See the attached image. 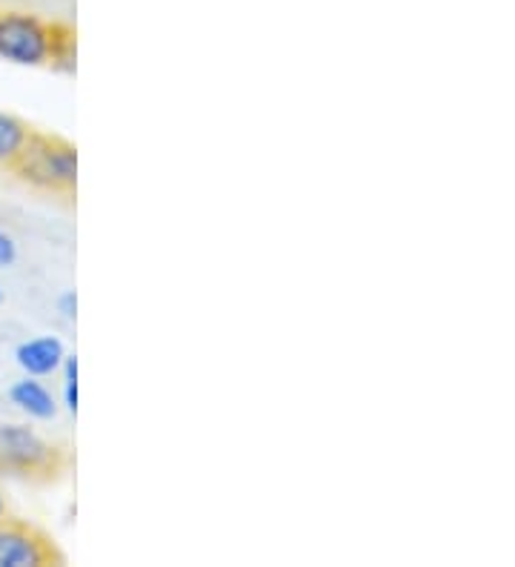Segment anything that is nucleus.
<instances>
[{
	"instance_id": "nucleus-1",
	"label": "nucleus",
	"mask_w": 515,
	"mask_h": 567,
	"mask_svg": "<svg viewBox=\"0 0 515 567\" xmlns=\"http://www.w3.org/2000/svg\"><path fill=\"white\" fill-rule=\"evenodd\" d=\"M75 32L23 9H0V61L29 70L75 72Z\"/></svg>"
},
{
	"instance_id": "nucleus-2",
	"label": "nucleus",
	"mask_w": 515,
	"mask_h": 567,
	"mask_svg": "<svg viewBox=\"0 0 515 567\" xmlns=\"http://www.w3.org/2000/svg\"><path fill=\"white\" fill-rule=\"evenodd\" d=\"M12 173L43 193L72 195L78 189V146L58 135L32 132Z\"/></svg>"
},
{
	"instance_id": "nucleus-3",
	"label": "nucleus",
	"mask_w": 515,
	"mask_h": 567,
	"mask_svg": "<svg viewBox=\"0 0 515 567\" xmlns=\"http://www.w3.org/2000/svg\"><path fill=\"white\" fill-rule=\"evenodd\" d=\"M0 464L29 478H52L61 471V450L38 433L32 424H0Z\"/></svg>"
},
{
	"instance_id": "nucleus-4",
	"label": "nucleus",
	"mask_w": 515,
	"mask_h": 567,
	"mask_svg": "<svg viewBox=\"0 0 515 567\" xmlns=\"http://www.w3.org/2000/svg\"><path fill=\"white\" fill-rule=\"evenodd\" d=\"M61 561L63 556L47 533L9 516L0 522V567H49Z\"/></svg>"
},
{
	"instance_id": "nucleus-5",
	"label": "nucleus",
	"mask_w": 515,
	"mask_h": 567,
	"mask_svg": "<svg viewBox=\"0 0 515 567\" xmlns=\"http://www.w3.org/2000/svg\"><path fill=\"white\" fill-rule=\"evenodd\" d=\"M66 355V344L58 336H34V339L21 341L14 350V364L21 367L23 375L32 379H49L55 375Z\"/></svg>"
},
{
	"instance_id": "nucleus-6",
	"label": "nucleus",
	"mask_w": 515,
	"mask_h": 567,
	"mask_svg": "<svg viewBox=\"0 0 515 567\" xmlns=\"http://www.w3.org/2000/svg\"><path fill=\"white\" fill-rule=\"evenodd\" d=\"M9 402L14 404V410H21L29 422H52L58 410H61L55 393L41 379H32V375H23L21 381H14L9 388Z\"/></svg>"
},
{
	"instance_id": "nucleus-7",
	"label": "nucleus",
	"mask_w": 515,
	"mask_h": 567,
	"mask_svg": "<svg viewBox=\"0 0 515 567\" xmlns=\"http://www.w3.org/2000/svg\"><path fill=\"white\" fill-rule=\"evenodd\" d=\"M32 132L34 130L23 118H18L12 112H0V173L14 169L29 138H32Z\"/></svg>"
},
{
	"instance_id": "nucleus-8",
	"label": "nucleus",
	"mask_w": 515,
	"mask_h": 567,
	"mask_svg": "<svg viewBox=\"0 0 515 567\" xmlns=\"http://www.w3.org/2000/svg\"><path fill=\"white\" fill-rule=\"evenodd\" d=\"M58 312H61V319L69 321V324L78 319V292L75 290H66L58 296Z\"/></svg>"
},
{
	"instance_id": "nucleus-9",
	"label": "nucleus",
	"mask_w": 515,
	"mask_h": 567,
	"mask_svg": "<svg viewBox=\"0 0 515 567\" xmlns=\"http://www.w3.org/2000/svg\"><path fill=\"white\" fill-rule=\"evenodd\" d=\"M14 261H18V241L7 229H0V267H12Z\"/></svg>"
},
{
	"instance_id": "nucleus-10",
	"label": "nucleus",
	"mask_w": 515,
	"mask_h": 567,
	"mask_svg": "<svg viewBox=\"0 0 515 567\" xmlns=\"http://www.w3.org/2000/svg\"><path fill=\"white\" fill-rule=\"evenodd\" d=\"M61 404L66 408V413H78V379H63V399Z\"/></svg>"
},
{
	"instance_id": "nucleus-11",
	"label": "nucleus",
	"mask_w": 515,
	"mask_h": 567,
	"mask_svg": "<svg viewBox=\"0 0 515 567\" xmlns=\"http://www.w3.org/2000/svg\"><path fill=\"white\" fill-rule=\"evenodd\" d=\"M9 516V507H7V496H3V491H0V522L7 519Z\"/></svg>"
},
{
	"instance_id": "nucleus-12",
	"label": "nucleus",
	"mask_w": 515,
	"mask_h": 567,
	"mask_svg": "<svg viewBox=\"0 0 515 567\" xmlns=\"http://www.w3.org/2000/svg\"><path fill=\"white\" fill-rule=\"evenodd\" d=\"M0 305H3V287H0Z\"/></svg>"
}]
</instances>
